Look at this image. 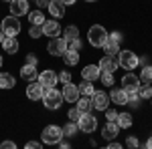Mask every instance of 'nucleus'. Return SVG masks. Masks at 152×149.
Instances as JSON below:
<instances>
[{"label":"nucleus","mask_w":152,"mask_h":149,"mask_svg":"<svg viewBox=\"0 0 152 149\" xmlns=\"http://www.w3.org/2000/svg\"><path fill=\"white\" fill-rule=\"evenodd\" d=\"M43 103H45L47 109L55 111V109H59L61 103H63V93L57 91V89H53V87H47L45 93H43Z\"/></svg>","instance_id":"nucleus-1"},{"label":"nucleus","mask_w":152,"mask_h":149,"mask_svg":"<svg viewBox=\"0 0 152 149\" xmlns=\"http://www.w3.org/2000/svg\"><path fill=\"white\" fill-rule=\"evenodd\" d=\"M41 139H43V143H45V145H57L59 141L63 139V129L57 127V125H49V127L43 129Z\"/></svg>","instance_id":"nucleus-2"},{"label":"nucleus","mask_w":152,"mask_h":149,"mask_svg":"<svg viewBox=\"0 0 152 149\" xmlns=\"http://www.w3.org/2000/svg\"><path fill=\"white\" fill-rule=\"evenodd\" d=\"M107 36H110L107 30H105L104 26H97V24H94L89 28V32H87V38H89V45L91 46H104Z\"/></svg>","instance_id":"nucleus-3"},{"label":"nucleus","mask_w":152,"mask_h":149,"mask_svg":"<svg viewBox=\"0 0 152 149\" xmlns=\"http://www.w3.org/2000/svg\"><path fill=\"white\" fill-rule=\"evenodd\" d=\"M75 123L79 127V131H83V133H94L95 129H97V119H95V115H91V111L81 113V117Z\"/></svg>","instance_id":"nucleus-4"},{"label":"nucleus","mask_w":152,"mask_h":149,"mask_svg":"<svg viewBox=\"0 0 152 149\" xmlns=\"http://www.w3.org/2000/svg\"><path fill=\"white\" fill-rule=\"evenodd\" d=\"M118 63H120V67H124L126 71H132L138 67V55L132 53V50H120L118 53Z\"/></svg>","instance_id":"nucleus-5"},{"label":"nucleus","mask_w":152,"mask_h":149,"mask_svg":"<svg viewBox=\"0 0 152 149\" xmlns=\"http://www.w3.org/2000/svg\"><path fill=\"white\" fill-rule=\"evenodd\" d=\"M2 32H4L6 36H16V35H18V32H20L18 16H14V14L6 16V18L2 20Z\"/></svg>","instance_id":"nucleus-6"},{"label":"nucleus","mask_w":152,"mask_h":149,"mask_svg":"<svg viewBox=\"0 0 152 149\" xmlns=\"http://www.w3.org/2000/svg\"><path fill=\"white\" fill-rule=\"evenodd\" d=\"M49 55H53V57H63V53L67 50V40L65 38H59L55 36L51 42H49Z\"/></svg>","instance_id":"nucleus-7"},{"label":"nucleus","mask_w":152,"mask_h":149,"mask_svg":"<svg viewBox=\"0 0 152 149\" xmlns=\"http://www.w3.org/2000/svg\"><path fill=\"white\" fill-rule=\"evenodd\" d=\"M107 103H110V95L104 91H95L91 95V105H94V109L97 111H105L107 109Z\"/></svg>","instance_id":"nucleus-8"},{"label":"nucleus","mask_w":152,"mask_h":149,"mask_svg":"<svg viewBox=\"0 0 152 149\" xmlns=\"http://www.w3.org/2000/svg\"><path fill=\"white\" fill-rule=\"evenodd\" d=\"M63 99H65V101H69V103H75V101H77V99H79V95H81V93H79V87H77V85H73V83H65V85H63Z\"/></svg>","instance_id":"nucleus-9"},{"label":"nucleus","mask_w":152,"mask_h":149,"mask_svg":"<svg viewBox=\"0 0 152 149\" xmlns=\"http://www.w3.org/2000/svg\"><path fill=\"white\" fill-rule=\"evenodd\" d=\"M39 83L47 89V87H55L57 85V81H59V75L55 73V71H51V69H47V71H43L41 75H39Z\"/></svg>","instance_id":"nucleus-10"},{"label":"nucleus","mask_w":152,"mask_h":149,"mask_svg":"<svg viewBox=\"0 0 152 149\" xmlns=\"http://www.w3.org/2000/svg\"><path fill=\"white\" fill-rule=\"evenodd\" d=\"M43 93H45V87H43L39 81L28 83V87H26V97H28L31 101H39V99H43Z\"/></svg>","instance_id":"nucleus-11"},{"label":"nucleus","mask_w":152,"mask_h":149,"mask_svg":"<svg viewBox=\"0 0 152 149\" xmlns=\"http://www.w3.org/2000/svg\"><path fill=\"white\" fill-rule=\"evenodd\" d=\"M41 26H43V35H45V36L55 38V36L61 35V24H59L57 20H45Z\"/></svg>","instance_id":"nucleus-12"},{"label":"nucleus","mask_w":152,"mask_h":149,"mask_svg":"<svg viewBox=\"0 0 152 149\" xmlns=\"http://www.w3.org/2000/svg\"><path fill=\"white\" fill-rule=\"evenodd\" d=\"M118 67H120V63H118V55H105V57L99 60V69H102V71H110V73H114Z\"/></svg>","instance_id":"nucleus-13"},{"label":"nucleus","mask_w":152,"mask_h":149,"mask_svg":"<svg viewBox=\"0 0 152 149\" xmlns=\"http://www.w3.org/2000/svg\"><path fill=\"white\" fill-rule=\"evenodd\" d=\"M10 14L14 16L28 14V0H10Z\"/></svg>","instance_id":"nucleus-14"},{"label":"nucleus","mask_w":152,"mask_h":149,"mask_svg":"<svg viewBox=\"0 0 152 149\" xmlns=\"http://www.w3.org/2000/svg\"><path fill=\"white\" fill-rule=\"evenodd\" d=\"M138 87H140V79L136 77V75H124V79H122V89H126V91H138Z\"/></svg>","instance_id":"nucleus-15"},{"label":"nucleus","mask_w":152,"mask_h":149,"mask_svg":"<svg viewBox=\"0 0 152 149\" xmlns=\"http://www.w3.org/2000/svg\"><path fill=\"white\" fill-rule=\"evenodd\" d=\"M99 73H102L99 65H87V67L81 71V77L85 81H91V83H94V81L99 79Z\"/></svg>","instance_id":"nucleus-16"},{"label":"nucleus","mask_w":152,"mask_h":149,"mask_svg":"<svg viewBox=\"0 0 152 149\" xmlns=\"http://www.w3.org/2000/svg\"><path fill=\"white\" fill-rule=\"evenodd\" d=\"M110 101H114V105H128V91L126 89H114L110 93Z\"/></svg>","instance_id":"nucleus-17"},{"label":"nucleus","mask_w":152,"mask_h":149,"mask_svg":"<svg viewBox=\"0 0 152 149\" xmlns=\"http://www.w3.org/2000/svg\"><path fill=\"white\" fill-rule=\"evenodd\" d=\"M118 131H120V127H118V123L116 121H107L104 125V129H102V135H104L105 139H116V135H118Z\"/></svg>","instance_id":"nucleus-18"},{"label":"nucleus","mask_w":152,"mask_h":149,"mask_svg":"<svg viewBox=\"0 0 152 149\" xmlns=\"http://www.w3.org/2000/svg\"><path fill=\"white\" fill-rule=\"evenodd\" d=\"M49 12L55 16V18H61L63 14H65V4L61 2V0H49Z\"/></svg>","instance_id":"nucleus-19"},{"label":"nucleus","mask_w":152,"mask_h":149,"mask_svg":"<svg viewBox=\"0 0 152 149\" xmlns=\"http://www.w3.org/2000/svg\"><path fill=\"white\" fill-rule=\"evenodd\" d=\"M20 77H23L26 83H33V81H37V79H39L37 67H33V65H24L23 69H20Z\"/></svg>","instance_id":"nucleus-20"},{"label":"nucleus","mask_w":152,"mask_h":149,"mask_svg":"<svg viewBox=\"0 0 152 149\" xmlns=\"http://www.w3.org/2000/svg\"><path fill=\"white\" fill-rule=\"evenodd\" d=\"M2 48H4V53H8V55H16V50H18V40H16V36H6V38L2 40Z\"/></svg>","instance_id":"nucleus-21"},{"label":"nucleus","mask_w":152,"mask_h":149,"mask_svg":"<svg viewBox=\"0 0 152 149\" xmlns=\"http://www.w3.org/2000/svg\"><path fill=\"white\" fill-rule=\"evenodd\" d=\"M63 58H65V63H67L69 67H75V65L79 63V50H73V48H67V50L63 53Z\"/></svg>","instance_id":"nucleus-22"},{"label":"nucleus","mask_w":152,"mask_h":149,"mask_svg":"<svg viewBox=\"0 0 152 149\" xmlns=\"http://www.w3.org/2000/svg\"><path fill=\"white\" fill-rule=\"evenodd\" d=\"M75 103H77V109H79L81 113H85V111H91V109H94V105H91V99H89L87 95H83V97L79 95V99H77Z\"/></svg>","instance_id":"nucleus-23"},{"label":"nucleus","mask_w":152,"mask_h":149,"mask_svg":"<svg viewBox=\"0 0 152 149\" xmlns=\"http://www.w3.org/2000/svg\"><path fill=\"white\" fill-rule=\"evenodd\" d=\"M116 123H118L120 129H128V127L132 125V115H130V113H118Z\"/></svg>","instance_id":"nucleus-24"},{"label":"nucleus","mask_w":152,"mask_h":149,"mask_svg":"<svg viewBox=\"0 0 152 149\" xmlns=\"http://www.w3.org/2000/svg\"><path fill=\"white\" fill-rule=\"evenodd\" d=\"M14 87V77L10 73H0V89H12Z\"/></svg>","instance_id":"nucleus-25"},{"label":"nucleus","mask_w":152,"mask_h":149,"mask_svg":"<svg viewBox=\"0 0 152 149\" xmlns=\"http://www.w3.org/2000/svg\"><path fill=\"white\" fill-rule=\"evenodd\" d=\"M104 50H105V55H118L120 53V42L112 40L107 36V40H105V45H104Z\"/></svg>","instance_id":"nucleus-26"},{"label":"nucleus","mask_w":152,"mask_h":149,"mask_svg":"<svg viewBox=\"0 0 152 149\" xmlns=\"http://www.w3.org/2000/svg\"><path fill=\"white\" fill-rule=\"evenodd\" d=\"M138 95H140V99H152L150 83H140V87H138Z\"/></svg>","instance_id":"nucleus-27"},{"label":"nucleus","mask_w":152,"mask_h":149,"mask_svg":"<svg viewBox=\"0 0 152 149\" xmlns=\"http://www.w3.org/2000/svg\"><path fill=\"white\" fill-rule=\"evenodd\" d=\"M28 22H31V24H43V22H45V14H43L41 10L28 12Z\"/></svg>","instance_id":"nucleus-28"},{"label":"nucleus","mask_w":152,"mask_h":149,"mask_svg":"<svg viewBox=\"0 0 152 149\" xmlns=\"http://www.w3.org/2000/svg\"><path fill=\"white\" fill-rule=\"evenodd\" d=\"M79 93H81V95H87V97H91V95L95 93V87L91 85V81H85V79H83V83L79 85Z\"/></svg>","instance_id":"nucleus-29"},{"label":"nucleus","mask_w":152,"mask_h":149,"mask_svg":"<svg viewBox=\"0 0 152 149\" xmlns=\"http://www.w3.org/2000/svg\"><path fill=\"white\" fill-rule=\"evenodd\" d=\"M77 131H79V127H77L75 121H71V123H67V125L63 127V135H67V137H75Z\"/></svg>","instance_id":"nucleus-30"},{"label":"nucleus","mask_w":152,"mask_h":149,"mask_svg":"<svg viewBox=\"0 0 152 149\" xmlns=\"http://www.w3.org/2000/svg\"><path fill=\"white\" fill-rule=\"evenodd\" d=\"M99 81L104 83L105 87H112V85H114V73H110V71H102V73H99Z\"/></svg>","instance_id":"nucleus-31"},{"label":"nucleus","mask_w":152,"mask_h":149,"mask_svg":"<svg viewBox=\"0 0 152 149\" xmlns=\"http://www.w3.org/2000/svg\"><path fill=\"white\" fill-rule=\"evenodd\" d=\"M75 38H79V30H77V26H67V28H65V40L71 42V40H75Z\"/></svg>","instance_id":"nucleus-32"},{"label":"nucleus","mask_w":152,"mask_h":149,"mask_svg":"<svg viewBox=\"0 0 152 149\" xmlns=\"http://www.w3.org/2000/svg\"><path fill=\"white\" fill-rule=\"evenodd\" d=\"M140 81H142V83H152V65H146V67H142Z\"/></svg>","instance_id":"nucleus-33"},{"label":"nucleus","mask_w":152,"mask_h":149,"mask_svg":"<svg viewBox=\"0 0 152 149\" xmlns=\"http://www.w3.org/2000/svg\"><path fill=\"white\" fill-rule=\"evenodd\" d=\"M28 35H31V38H41V36H43V26H41V24H31Z\"/></svg>","instance_id":"nucleus-34"},{"label":"nucleus","mask_w":152,"mask_h":149,"mask_svg":"<svg viewBox=\"0 0 152 149\" xmlns=\"http://www.w3.org/2000/svg\"><path fill=\"white\" fill-rule=\"evenodd\" d=\"M105 119H107V121H116V119H118V111L107 107V109H105Z\"/></svg>","instance_id":"nucleus-35"},{"label":"nucleus","mask_w":152,"mask_h":149,"mask_svg":"<svg viewBox=\"0 0 152 149\" xmlns=\"http://www.w3.org/2000/svg\"><path fill=\"white\" fill-rule=\"evenodd\" d=\"M67 48H73V50H81L83 45H81V40H79V38H75V40L67 42Z\"/></svg>","instance_id":"nucleus-36"},{"label":"nucleus","mask_w":152,"mask_h":149,"mask_svg":"<svg viewBox=\"0 0 152 149\" xmlns=\"http://www.w3.org/2000/svg\"><path fill=\"white\" fill-rule=\"evenodd\" d=\"M67 115H69V119H71V121H77V119L81 117V111H79V109L75 107V109H71V111H69Z\"/></svg>","instance_id":"nucleus-37"},{"label":"nucleus","mask_w":152,"mask_h":149,"mask_svg":"<svg viewBox=\"0 0 152 149\" xmlns=\"http://www.w3.org/2000/svg\"><path fill=\"white\" fill-rule=\"evenodd\" d=\"M59 81H61L63 85H65V83H69V81H71V73H69V71H63V73L59 75Z\"/></svg>","instance_id":"nucleus-38"},{"label":"nucleus","mask_w":152,"mask_h":149,"mask_svg":"<svg viewBox=\"0 0 152 149\" xmlns=\"http://www.w3.org/2000/svg\"><path fill=\"white\" fill-rule=\"evenodd\" d=\"M26 65H33V67H37V65H39V58H37L33 53H31V55H26Z\"/></svg>","instance_id":"nucleus-39"},{"label":"nucleus","mask_w":152,"mask_h":149,"mask_svg":"<svg viewBox=\"0 0 152 149\" xmlns=\"http://www.w3.org/2000/svg\"><path fill=\"white\" fill-rule=\"evenodd\" d=\"M126 145H128V147H138L140 143H138V139H136V137H128V141H126Z\"/></svg>","instance_id":"nucleus-40"},{"label":"nucleus","mask_w":152,"mask_h":149,"mask_svg":"<svg viewBox=\"0 0 152 149\" xmlns=\"http://www.w3.org/2000/svg\"><path fill=\"white\" fill-rule=\"evenodd\" d=\"M110 38H112V40H116V42H122V40H124V38H122V32H112V35H110Z\"/></svg>","instance_id":"nucleus-41"},{"label":"nucleus","mask_w":152,"mask_h":149,"mask_svg":"<svg viewBox=\"0 0 152 149\" xmlns=\"http://www.w3.org/2000/svg\"><path fill=\"white\" fill-rule=\"evenodd\" d=\"M138 65H142V67L150 65V58H148V57H138Z\"/></svg>","instance_id":"nucleus-42"},{"label":"nucleus","mask_w":152,"mask_h":149,"mask_svg":"<svg viewBox=\"0 0 152 149\" xmlns=\"http://www.w3.org/2000/svg\"><path fill=\"white\" fill-rule=\"evenodd\" d=\"M2 147H4V149H14V147H16V143H12V141H4Z\"/></svg>","instance_id":"nucleus-43"},{"label":"nucleus","mask_w":152,"mask_h":149,"mask_svg":"<svg viewBox=\"0 0 152 149\" xmlns=\"http://www.w3.org/2000/svg\"><path fill=\"white\" fill-rule=\"evenodd\" d=\"M26 147H28V149H39V147H41V143H37V141H28Z\"/></svg>","instance_id":"nucleus-44"},{"label":"nucleus","mask_w":152,"mask_h":149,"mask_svg":"<svg viewBox=\"0 0 152 149\" xmlns=\"http://www.w3.org/2000/svg\"><path fill=\"white\" fill-rule=\"evenodd\" d=\"M110 149H122V145H120V143H116V141L112 139V143H110Z\"/></svg>","instance_id":"nucleus-45"},{"label":"nucleus","mask_w":152,"mask_h":149,"mask_svg":"<svg viewBox=\"0 0 152 149\" xmlns=\"http://www.w3.org/2000/svg\"><path fill=\"white\" fill-rule=\"evenodd\" d=\"M37 2H39L41 8H47V6H49V0H37Z\"/></svg>","instance_id":"nucleus-46"},{"label":"nucleus","mask_w":152,"mask_h":149,"mask_svg":"<svg viewBox=\"0 0 152 149\" xmlns=\"http://www.w3.org/2000/svg\"><path fill=\"white\" fill-rule=\"evenodd\" d=\"M144 147H148V149H152V137H148V141L144 143Z\"/></svg>","instance_id":"nucleus-47"},{"label":"nucleus","mask_w":152,"mask_h":149,"mask_svg":"<svg viewBox=\"0 0 152 149\" xmlns=\"http://www.w3.org/2000/svg\"><path fill=\"white\" fill-rule=\"evenodd\" d=\"M61 2H63L65 6H71V4H75V0H61Z\"/></svg>","instance_id":"nucleus-48"},{"label":"nucleus","mask_w":152,"mask_h":149,"mask_svg":"<svg viewBox=\"0 0 152 149\" xmlns=\"http://www.w3.org/2000/svg\"><path fill=\"white\" fill-rule=\"evenodd\" d=\"M4 38H6V35H4V32L0 30V45H2V40H4Z\"/></svg>","instance_id":"nucleus-49"},{"label":"nucleus","mask_w":152,"mask_h":149,"mask_svg":"<svg viewBox=\"0 0 152 149\" xmlns=\"http://www.w3.org/2000/svg\"><path fill=\"white\" fill-rule=\"evenodd\" d=\"M0 67H2V57H0Z\"/></svg>","instance_id":"nucleus-50"},{"label":"nucleus","mask_w":152,"mask_h":149,"mask_svg":"<svg viewBox=\"0 0 152 149\" xmlns=\"http://www.w3.org/2000/svg\"><path fill=\"white\" fill-rule=\"evenodd\" d=\"M85 2H95V0H85Z\"/></svg>","instance_id":"nucleus-51"},{"label":"nucleus","mask_w":152,"mask_h":149,"mask_svg":"<svg viewBox=\"0 0 152 149\" xmlns=\"http://www.w3.org/2000/svg\"><path fill=\"white\" fill-rule=\"evenodd\" d=\"M4 2H10V0H4Z\"/></svg>","instance_id":"nucleus-52"},{"label":"nucleus","mask_w":152,"mask_h":149,"mask_svg":"<svg viewBox=\"0 0 152 149\" xmlns=\"http://www.w3.org/2000/svg\"><path fill=\"white\" fill-rule=\"evenodd\" d=\"M35 2H37V0H35Z\"/></svg>","instance_id":"nucleus-53"}]
</instances>
